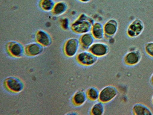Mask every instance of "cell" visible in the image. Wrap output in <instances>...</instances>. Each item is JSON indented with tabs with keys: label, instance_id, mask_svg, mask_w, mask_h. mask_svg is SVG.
<instances>
[{
	"label": "cell",
	"instance_id": "cell-13",
	"mask_svg": "<svg viewBox=\"0 0 153 115\" xmlns=\"http://www.w3.org/2000/svg\"><path fill=\"white\" fill-rule=\"evenodd\" d=\"M90 32L95 40H99L104 39L103 25L99 22H94L92 26Z\"/></svg>",
	"mask_w": 153,
	"mask_h": 115
},
{
	"label": "cell",
	"instance_id": "cell-1",
	"mask_svg": "<svg viewBox=\"0 0 153 115\" xmlns=\"http://www.w3.org/2000/svg\"><path fill=\"white\" fill-rule=\"evenodd\" d=\"M94 22L92 17L85 13H82L71 23L70 28L74 34L80 35L90 32Z\"/></svg>",
	"mask_w": 153,
	"mask_h": 115
},
{
	"label": "cell",
	"instance_id": "cell-3",
	"mask_svg": "<svg viewBox=\"0 0 153 115\" xmlns=\"http://www.w3.org/2000/svg\"><path fill=\"white\" fill-rule=\"evenodd\" d=\"M76 62L80 66L88 67L97 63L98 58L88 50H82L75 56Z\"/></svg>",
	"mask_w": 153,
	"mask_h": 115
},
{
	"label": "cell",
	"instance_id": "cell-7",
	"mask_svg": "<svg viewBox=\"0 0 153 115\" xmlns=\"http://www.w3.org/2000/svg\"><path fill=\"white\" fill-rule=\"evenodd\" d=\"M98 58L104 57L109 52L108 45L104 42H94L88 50Z\"/></svg>",
	"mask_w": 153,
	"mask_h": 115
},
{
	"label": "cell",
	"instance_id": "cell-17",
	"mask_svg": "<svg viewBox=\"0 0 153 115\" xmlns=\"http://www.w3.org/2000/svg\"><path fill=\"white\" fill-rule=\"evenodd\" d=\"M42 47V46L37 43H31L26 47V53L29 56H36L42 52L43 50Z\"/></svg>",
	"mask_w": 153,
	"mask_h": 115
},
{
	"label": "cell",
	"instance_id": "cell-8",
	"mask_svg": "<svg viewBox=\"0 0 153 115\" xmlns=\"http://www.w3.org/2000/svg\"><path fill=\"white\" fill-rule=\"evenodd\" d=\"M104 33V39L107 40L113 38L117 32L119 25L116 19H111L103 25Z\"/></svg>",
	"mask_w": 153,
	"mask_h": 115
},
{
	"label": "cell",
	"instance_id": "cell-18",
	"mask_svg": "<svg viewBox=\"0 0 153 115\" xmlns=\"http://www.w3.org/2000/svg\"><path fill=\"white\" fill-rule=\"evenodd\" d=\"M88 100L91 102H96L99 100L100 90L95 86H91L86 90Z\"/></svg>",
	"mask_w": 153,
	"mask_h": 115
},
{
	"label": "cell",
	"instance_id": "cell-24",
	"mask_svg": "<svg viewBox=\"0 0 153 115\" xmlns=\"http://www.w3.org/2000/svg\"><path fill=\"white\" fill-rule=\"evenodd\" d=\"M78 1L83 3H86L90 2L91 0H77Z\"/></svg>",
	"mask_w": 153,
	"mask_h": 115
},
{
	"label": "cell",
	"instance_id": "cell-14",
	"mask_svg": "<svg viewBox=\"0 0 153 115\" xmlns=\"http://www.w3.org/2000/svg\"><path fill=\"white\" fill-rule=\"evenodd\" d=\"M8 50L11 55L15 57L21 56L23 53L24 49L20 43L13 41L10 42L7 46Z\"/></svg>",
	"mask_w": 153,
	"mask_h": 115
},
{
	"label": "cell",
	"instance_id": "cell-5",
	"mask_svg": "<svg viewBox=\"0 0 153 115\" xmlns=\"http://www.w3.org/2000/svg\"><path fill=\"white\" fill-rule=\"evenodd\" d=\"M118 94L117 88L112 85L105 86L100 90L98 100L104 104L109 103L114 100Z\"/></svg>",
	"mask_w": 153,
	"mask_h": 115
},
{
	"label": "cell",
	"instance_id": "cell-23",
	"mask_svg": "<svg viewBox=\"0 0 153 115\" xmlns=\"http://www.w3.org/2000/svg\"><path fill=\"white\" fill-rule=\"evenodd\" d=\"M149 82L151 85L153 87V73L151 75L149 79Z\"/></svg>",
	"mask_w": 153,
	"mask_h": 115
},
{
	"label": "cell",
	"instance_id": "cell-19",
	"mask_svg": "<svg viewBox=\"0 0 153 115\" xmlns=\"http://www.w3.org/2000/svg\"><path fill=\"white\" fill-rule=\"evenodd\" d=\"M105 109L104 104L98 100L92 105L89 113L92 115H102L104 113Z\"/></svg>",
	"mask_w": 153,
	"mask_h": 115
},
{
	"label": "cell",
	"instance_id": "cell-16",
	"mask_svg": "<svg viewBox=\"0 0 153 115\" xmlns=\"http://www.w3.org/2000/svg\"><path fill=\"white\" fill-rule=\"evenodd\" d=\"M68 8V5L66 2L60 1L55 3L51 11L53 14L60 16L65 13Z\"/></svg>",
	"mask_w": 153,
	"mask_h": 115
},
{
	"label": "cell",
	"instance_id": "cell-21",
	"mask_svg": "<svg viewBox=\"0 0 153 115\" xmlns=\"http://www.w3.org/2000/svg\"><path fill=\"white\" fill-rule=\"evenodd\" d=\"M143 49L146 54L149 57L153 59V41L146 43Z\"/></svg>",
	"mask_w": 153,
	"mask_h": 115
},
{
	"label": "cell",
	"instance_id": "cell-22",
	"mask_svg": "<svg viewBox=\"0 0 153 115\" xmlns=\"http://www.w3.org/2000/svg\"><path fill=\"white\" fill-rule=\"evenodd\" d=\"M61 22V26L63 29L67 30L70 28L71 24L68 18H64L62 19Z\"/></svg>",
	"mask_w": 153,
	"mask_h": 115
},
{
	"label": "cell",
	"instance_id": "cell-6",
	"mask_svg": "<svg viewBox=\"0 0 153 115\" xmlns=\"http://www.w3.org/2000/svg\"><path fill=\"white\" fill-rule=\"evenodd\" d=\"M80 49L78 39L72 37L68 39L64 46V51L65 55L69 58L75 57Z\"/></svg>",
	"mask_w": 153,
	"mask_h": 115
},
{
	"label": "cell",
	"instance_id": "cell-10",
	"mask_svg": "<svg viewBox=\"0 0 153 115\" xmlns=\"http://www.w3.org/2000/svg\"><path fill=\"white\" fill-rule=\"evenodd\" d=\"M5 84L10 90L15 92L21 91L24 87V84L22 81L15 77L7 78L5 81Z\"/></svg>",
	"mask_w": 153,
	"mask_h": 115
},
{
	"label": "cell",
	"instance_id": "cell-15",
	"mask_svg": "<svg viewBox=\"0 0 153 115\" xmlns=\"http://www.w3.org/2000/svg\"><path fill=\"white\" fill-rule=\"evenodd\" d=\"M36 39L37 43L43 46H48L51 43V37L49 35L42 30L39 31L36 33Z\"/></svg>",
	"mask_w": 153,
	"mask_h": 115
},
{
	"label": "cell",
	"instance_id": "cell-12",
	"mask_svg": "<svg viewBox=\"0 0 153 115\" xmlns=\"http://www.w3.org/2000/svg\"><path fill=\"white\" fill-rule=\"evenodd\" d=\"M131 112L134 115H151L153 114L151 109L142 103H137L133 106Z\"/></svg>",
	"mask_w": 153,
	"mask_h": 115
},
{
	"label": "cell",
	"instance_id": "cell-9",
	"mask_svg": "<svg viewBox=\"0 0 153 115\" xmlns=\"http://www.w3.org/2000/svg\"><path fill=\"white\" fill-rule=\"evenodd\" d=\"M88 100L85 90L80 89L76 91L71 99L72 104L75 107H79L84 105Z\"/></svg>",
	"mask_w": 153,
	"mask_h": 115
},
{
	"label": "cell",
	"instance_id": "cell-25",
	"mask_svg": "<svg viewBox=\"0 0 153 115\" xmlns=\"http://www.w3.org/2000/svg\"><path fill=\"white\" fill-rule=\"evenodd\" d=\"M151 102L152 105L153 106V94L151 98Z\"/></svg>",
	"mask_w": 153,
	"mask_h": 115
},
{
	"label": "cell",
	"instance_id": "cell-11",
	"mask_svg": "<svg viewBox=\"0 0 153 115\" xmlns=\"http://www.w3.org/2000/svg\"><path fill=\"white\" fill-rule=\"evenodd\" d=\"M78 39L80 49L82 50H88L95 40L90 32L80 35Z\"/></svg>",
	"mask_w": 153,
	"mask_h": 115
},
{
	"label": "cell",
	"instance_id": "cell-2",
	"mask_svg": "<svg viewBox=\"0 0 153 115\" xmlns=\"http://www.w3.org/2000/svg\"><path fill=\"white\" fill-rule=\"evenodd\" d=\"M144 27L143 22L139 18H136L128 25L126 30V35L130 39L136 38L142 34Z\"/></svg>",
	"mask_w": 153,
	"mask_h": 115
},
{
	"label": "cell",
	"instance_id": "cell-4",
	"mask_svg": "<svg viewBox=\"0 0 153 115\" xmlns=\"http://www.w3.org/2000/svg\"><path fill=\"white\" fill-rule=\"evenodd\" d=\"M141 52L138 49L132 47L124 55L123 62L128 67H133L137 65L142 58Z\"/></svg>",
	"mask_w": 153,
	"mask_h": 115
},
{
	"label": "cell",
	"instance_id": "cell-20",
	"mask_svg": "<svg viewBox=\"0 0 153 115\" xmlns=\"http://www.w3.org/2000/svg\"><path fill=\"white\" fill-rule=\"evenodd\" d=\"M55 3L53 0H40L39 5L42 10L49 11H52Z\"/></svg>",
	"mask_w": 153,
	"mask_h": 115
}]
</instances>
